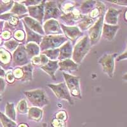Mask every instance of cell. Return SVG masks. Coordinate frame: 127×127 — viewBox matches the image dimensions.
<instances>
[{"label": "cell", "instance_id": "cell-1", "mask_svg": "<svg viewBox=\"0 0 127 127\" xmlns=\"http://www.w3.org/2000/svg\"><path fill=\"white\" fill-rule=\"evenodd\" d=\"M90 39L88 36H85L75 46L73 52V60L77 64L81 63L83 58L90 50Z\"/></svg>", "mask_w": 127, "mask_h": 127}, {"label": "cell", "instance_id": "cell-2", "mask_svg": "<svg viewBox=\"0 0 127 127\" xmlns=\"http://www.w3.org/2000/svg\"><path fill=\"white\" fill-rule=\"evenodd\" d=\"M31 102L35 106L43 107L48 104V100L45 92L41 90H36L33 91L24 92Z\"/></svg>", "mask_w": 127, "mask_h": 127}, {"label": "cell", "instance_id": "cell-3", "mask_svg": "<svg viewBox=\"0 0 127 127\" xmlns=\"http://www.w3.org/2000/svg\"><path fill=\"white\" fill-rule=\"evenodd\" d=\"M117 56V54H105L100 59L99 62L102 66V69L109 77L112 78L114 75V60Z\"/></svg>", "mask_w": 127, "mask_h": 127}, {"label": "cell", "instance_id": "cell-4", "mask_svg": "<svg viewBox=\"0 0 127 127\" xmlns=\"http://www.w3.org/2000/svg\"><path fill=\"white\" fill-rule=\"evenodd\" d=\"M66 40V38L63 36H48L43 39L41 43V48L42 50L46 49H54L59 46L62 43Z\"/></svg>", "mask_w": 127, "mask_h": 127}, {"label": "cell", "instance_id": "cell-5", "mask_svg": "<svg viewBox=\"0 0 127 127\" xmlns=\"http://www.w3.org/2000/svg\"><path fill=\"white\" fill-rule=\"evenodd\" d=\"M67 83V87L69 89L70 93L74 97L81 98V91L79 88V78L70 75L66 73H63Z\"/></svg>", "mask_w": 127, "mask_h": 127}, {"label": "cell", "instance_id": "cell-6", "mask_svg": "<svg viewBox=\"0 0 127 127\" xmlns=\"http://www.w3.org/2000/svg\"><path fill=\"white\" fill-rule=\"evenodd\" d=\"M48 87H50L58 98L67 100L71 104H73L67 87L64 83H61L58 85H48Z\"/></svg>", "mask_w": 127, "mask_h": 127}, {"label": "cell", "instance_id": "cell-7", "mask_svg": "<svg viewBox=\"0 0 127 127\" xmlns=\"http://www.w3.org/2000/svg\"><path fill=\"white\" fill-rule=\"evenodd\" d=\"M103 20H104V17H100L96 22V23L90 29V41L92 45H95L100 38L102 29Z\"/></svg>", "mask_w": 127, "mask_h": 127}, {"label": "cell", "instance_id": "cell-8", "mask_svg": "<svg viewBox=\"0 0 127 127\" xmlns=\"http://www.w3.org/2000/svg\"><path fill=\"white\" fill-rule=\"evenodd\" d=\"M119 28H120L119 26H113V25H108L105 24L103 27L102 33V36L104 39L109 41L113 40L116 34L118 31Z\"/></svg>", "mask_w": 127, "mask_h": 127}, {"label": "cell", "instance_id": "cell-9", "mask_svg": "<svg viewBox=\"0 0 127 127\" xmlns=\"http://www.w3.org/2000/svg\"><path fill=\"white\" fill-rule=\"evenodd\" d=\"M14 62L17 65H22L28 62L26 57V50L23 46H20L13 54Z\"/></svg>", "mask_w": 127, "mask_h": 127}, {"label": "cell", "instance_id": "cell-10", "mask_svg": "<svg viewBox=\"0 0 127 127\" xmlns=\"http://www.w3.org/2000/svg\"><path fill=\"white\" fill-rule=\"evenodd\" d=\"M59 10L57 8L55 2L50 1L46 3L45 9V20L51 17L57 18L60 14Z\"/></svg>", "mask_w": 127, "mask_h": 127}, {"label": "cell", "instance_id": "cell-11", "mask_svg": "<svg viewBox=\"0 0 127 127\" xmlns=\"http://www.w3.org/2000/svg\"><path fill=\"white\" fill-rule=\"evenodd\" d=\"M62 28L65 36L71 39L72 41H74L78 37L82 34L81 32L76 27H66L62 25Z\"/></svg>", "mask_w": 127, "mask_h": 127}, {"label": "cell", "instance_id": "cell-12", "mask_svg": "<svg viewBox=\"0 0 127 127\" xmlns=\"http://www.w3.org/2000/svg\"><path fill=\"white\" fill-rule=\"evenodd\" d=\"M44 29L46 34H57L61 32L59 24L56 20L50 19L45 24Z\"/></svg>", "mask_w": 127, "mask_h": 127}, {"label": "cell", "instance_id": "cell-13", "mask_svg": "<svg viewBox=\"0 0 127 127\" xmlns=\"http://www.w3.org/2000/svg\"><path fill=\"white\" fill-rule=\"evenodd\" d=\"M60 65L61 71H68V72H72L78 70V64L74 63L70 59H66L62 61L59 63Z\"/></svg>", "mask_w": 127, "mask_h": 127}, {"label": "cell", "instance_id": "cell-14", "mask_svg": "<svg viewBox=\"0 0 127 127\" xmlns=\"http://www.w3.org/2000/svg\"><path fill=\"white\" fill-rule=\"evenodd\" d=\"M29 12V14L31 17L38 19L39 22H41L43 20L44 15V8L43 4H42L39 6H32V7H29L28 8Z\"/></svg>", "mask_w": 127, "mask_h": 127}, {"label": "cell", "instance_id": "cell-15", "mask_svg": "<svg viewBox=\"0 0 127 127\" xmlns=\"http://www.w3.org/2000/svg\"><path fill=\"white\" fill-rule=\"evenodd\" d=\"M121 11H118L114 8H110L107 11L105 15V22L109 24H113L115 26L118 22V15Z\"/></svg>", "mask_w": 127, "mask_h": 127}, {"label": "cell", "instance_id": "cell-16", "mask_svg": "<svg viewBox=\"0 0 127 127\" xmlns=\"http://www.w3.org/2000/svg\"><path fill=\"white\" fill-rule=\"evenodd\" d=\"M58 65H59V64H58L57 61H49L46 64L41 67V69L46 72H47L48 74H49L50 76H52L53 79H55V78L54 76V74L57 69Z\"/></svg>", "mask_w": 127, "mask_h": 127}, {"label": "cell", "instance_id": "cell-17", "mask_svg": "<svg viewBox=\"0 0 127 127\" xmlns=\"http://www.w3.org/2000/svg\"><path fill=\"white\" fill-rule=\"evenodd\" d=\"M59 52L60 55L59 56V59L60 60L70 58L72 54V46H71V43L67 42L66 44L60 48Z\"/></svg>", "mask_w": 127, "mask_h": 127}, {"label": "cell", "instance_id": "cell-18", "mask_svg": "<svg viewBox=\"0 0 127 127\" xmlns=\"http://www.w3.org/2000/svg\"><path fill=\"white\" fill-rule=\"evenodd\" d=\"M24 20L26 23L29 26V28H30L31 29L37 32L38 33L43 34L44 31L43 30L41 26H40V24L37 21L30 17H25Z\"/></svg>", "mask_w": 127, "mask_h": 127}, {"label": "cell", "instance_id": "cell-19", "mask_svg": "<svg viewBox=\"0 0 127 127\" xmlns=\"http://www.w3.org/2000/svg\"><path fill=\"white\" fill-rule=\"evenodd\" d=\"M24 26L25 28H26V31H27V34H28V41H36L38 43H39L41 39V36L34 33L31 30L28 26H26V24H24Z\"/></svg>", "mask_w": 127, "mask_h": 127}, {"label": "cell", "instance_id": "cell-20", "mask_svg": "<svg viewBox=\"0 0 127 127\" xmlns=\"http://www.w3.org/2000/svg\"><path fill=\"white\" fill-rule=\"evenodd\" d=\"M26 50L28 52L30 57H34L38 55L39 52V46L34 43H29L26 46Z\"/></svg>", "mask_w": 127, "mask_h": 127}, {"label": "cell", "instance_id": "cell-21", "mask_svg": "<svg viewBox=\"0 0 127 127\" xmlns=\"http://www.w3.org/2000/svg\"><path fill=\"white\" fill-rule=\"evenodd\" d=\"M42 116L41 110L36 107H32L29 111V118L32 120L38 121Z\"/></svg>", "mask_w": 127, "mask_h": 127}, {"label": "cell", "instance_id": "cell-22", "mask_svg": "<svg viewBox=\"0 0 127 127\" xmlns=\"http://www.w3.org/2000/svg\"><path fill=\"white\" fill-rule=\"evenodd\" d=\"M81 17V14L79 13V12L78 10H73L72 12H70L68 14L62 16V18L64 19L65 18V20L68 22H71L72 20H76L79 19Z\"/></svg>", "mask_w": 127, "mask_h": 127}, {"label": "cell", "instance_id": "cell-23", "mask_svg": "<svg viewBox=\"0 0 127 127\" xmlns=\"http://www.w3.org/2000/svg\"><path fill=\"white\" fill-rule=\"evenodd\" d=\"M23 76H22V80L24 81H30L32 78V66L31 65H28L22 68Z\"/></svg>", "mask_w": 127, "mask_h": 127}, {"label": "cell", "instance_id": "cell-24", "mask_svg": "<svg viewBox=\"0 0 127 127\" xmlns=\"http://www.w3.org/2000/svg\"><path fill=\"white\" fill-rule=\"evenodd\" d=\"M48 60L46 58V57L44 55H41L38 57H33L32 62L35 65H38V64H44L45 65V64L48 62Z\"/></svg>", "mask_w": 127, "mask_h": 127}, {"label": "cell", "instance_id": "cell-25", "mask_svg": "<svg viewBox=\"0 0 127 127\" xmlns=\"http://www.w3.org/2000/svg\"><path fill=\"white\" fill-rule=\"evenodd\" d=\"M6 114L12 120H15V113L13 104H8V103L6 107Z\"/></svg>", "mask_w": 127, "mask_h": 127}, {"label": "cell", "instance_id": "cell-26", "mask_svg": "<svg viewBox=\"0 0 127 127\" xmlns=\"http://www.w3.org/2000/svg\"><path fill=\"white\" fill-rule=\"evenodd\" d=\"M11 56L8 52L3 48H0V61L3 63L6 64L10 61Z\"/></svg>", "mask_w": 127, "mask_h": 127}, {"label": "cell", "instance_id": "cell-27", "mask_svg": "<svg viewBox=\"0 0 127 127\" xmlns=\"http://www.w3.org/2000/svg\"><path fill=\"white\" fill-rule=\"evenodd\" d=\"M11 12L13 13H17V14H22L27 12L26 7L23 5H21L20 4H18L17 3H15V6H13Z\"/></svg>", "mask_w": 127, "mask_h": 127}, {"label": "cell", "instance_id": "cell-28", "mask_svg": "<svg viewBox=\"0 0 127 127\" xmlns=\"http://www.w3.org/2000/svg\"><path fill=\"white\" fill-rule=\"evenodd\" d=\"M43 54H45L47 57L50 58V59H55L59 55V49H51L48 50L43 52Z\"/></svg>", "mask_w": 127, "mask_h": 127}, {"label": "cell", "instance_id": "cell-29", "mask_svg": "<svg viewBox=\"0 0 127 127\" xmlns=\"http://www.w3.org/2000/svg\"><path fill=\"white\" fill-rule=\"evenodd\" d=\"M0 118H1V120L2 123H3V125L4 127H15L16 124L13 123V121L8 119L4 115H3L2 113H0Z\"/></svg>", "mask_w": 127, "mask_h": 127}, {"label": "cell", "instance_id": "cell-30", "mask_svg": "<svg viewBox=\"0 0 127 127\" xmlns=\"http://www.w3.org/2000/svg\"><path fill=\"white\" fill-rule=\"evenodd\" d=\"M93 24V20L91 18L86 17L84 19L83 21L79 25V27L83 30H86L88 29V28L90 27L92 24Z\"/></svg>", "mask_w": 127, "mask_h": 127}, {"label": "cell", "instance_id": "cell-31", "mask_svg": "<svg viewBox=\"0 0 127 127\" xmlns=\"http://www.w3.org/2000/svg\"><path fill=\"white\" fill-rule=\"evenodd\" d=\"M95 4V1H87L84 3L81 6V10L83 12H88L92 10Z\"/></svg>", "mask_w": 127, "mask_h": 127}, {"label": "cell", "instance_id": "cell-32", "mask_svg": "<svg viewBox=\"0 0 127 127\" xmlns=\"http://www.w3.org/2000/svg\"><path fill=\"white\" fill-rule=\"evenodd\" d=\"M4 45L8 49L10 50V51H13V50L15 49V48L19 45V43L18 42L15 41V40L12 39V40H10L9 41L6 42L4 43Z\"/></svg>", "mask_w": 127, "mask_h": 127}, {"label": "cell", "instance_id": "cell-33", "mask_svg": "<svg viewBox=\"0 0 127 127\" xmlns=\"http://www.w3.org/2000/svg\"><path fill=\"white\" fill-rule=\"evenodd\" d=\"M17 109L20 113H25L28 111V107H27V104L24 100H22L19 103L17 106Z\"/></svg>", "mask_w": 127, "mask_h": 127}, {"label": "cell", "instance_id": "cell-34", "mask_svg": "<svg viewBox=\"0 0 127 127\" xmlns=\"http://www.w3.org/2000/svg\"><path fill=\"white\" fill-rule=\"evenodd\" d=\"M14 37L16 39H19V41H22L24 38V33L22 31L19 30L15 33Z\"/></svg>", "mask_w": 127, "mask_h": 127}, {"label": "cell", "instance_id": "cell-35", "mask_svg": "<svg viewBox=\"0 0 127 127\" xmlns=\"http://www.w3.org/2000/svg\"><path fill=\"white\" fill-rule=\"evenodd\" d=\"M52 125L54 127H65V123H64L63 121L57 120V119L53 121Z\"/></svg>", "mask_w": 127, "mask_h": 127}, {"label": "cell", "instance_id": "cell-36", "mask_svg": "<svg viewBox=\"0 0 127 127\" xmlns=\"http://www.w3.org/2000/svg\"><path fill=\"white\" fill-rule=\"evenodd\" d=\"M56 117L57 118V120H61V121H64V120H66L67 116L65 112H64V111H61V112H59V113L57 114Z\"/></svg>", "mask_w": 127, "mask_h": 127}, {"label": "cell", "instance_id": "cell-37", "mask_svg": "<svg viewBox=\"0 0 127 127\" xmlns=\"http://www.w3.org/2000/svg\"><path fill=\"white\" fill-rule=\"evenodd\" d=\"M14 76L17 78H21L23 76V72H22V68H19L14 71Z\"/></svg>", "mask_w": 127, "mask_h": 127}, {"label": "cell", "instance_id": "cell-38", "mask_svg": "<svg viewBox=\"0 0 127 127\" xmlns=\"http://www.w3.org/2000/svg\"><path fill=\"white\" fill-rule=\"evenodd\" d=\"M6 79H7V81L10 83H12L14 81L15 78L14 76H13V74L12 73H8L7 76H6Z\"/></svg>", "mask_w": 127, "mask_h": 127}, {"label": "cell", "instance_id": "cell-39", "mask_svg": "<svg viewBox=\"0 0 127 127\" xmlns=\"http://www.w3.org/2000/svg\"><path fill=\"white\" fill-rule=\"evenodd\" d=\"M10 22L11 24L12 25H16L18 23V19L16 17H10Z\"/></svg>", "mask_w": 127, "mask_h": 127}, {"label": "cell", "instance_id": "cell-40", "mask_svg": "<svg viewBox=\"0 0 127 127\" xmlns=\"http://www.w3.org/2000/svg\"><path fill=\"white\" fill-rule=\"evenodd\" d=\"M125 59H127V52H125L124 54L120 55V56L117 58V61H121V60Z\"/></svg>", "mask_w": 127, "mask_h": 127}, {"label": "cell", "instance_id": "cell-41", "mask_svg": "<svg viewBox=\"0 0 127 127\" xmlns=\"http://www.w3.org/2000/svg\"><path fill=\"white\" fill-rule=\"evenodd\" d=\"M116 4H122V5H127V1H111Z\"/></svg>", "mask_w": 127, "mask_h": 127}, {"label": "cell", "instance_id": "cell-42", "mask_svg": "<svg viewBox=\"0 0 127 127\" xmlns=\"http://www.w3.org/2000/svg\"><path fill=\"white\" fill-rule=\"evenodd\" d=\"M2 36L4 39H9L10 37V33L8 31H4L2 34Z\"/></svg>", "mask_w": 127, "mask_h": 127}, {"label": "cell", "instance_id": "cell-43", "mask_svg": "<svg viewBox=\"0 0 127 127\" xmlns=\"http://www.w3.org/2000/svg\"><path fill=\"white\" fill-rule=\"evenodd\" d=\"M4 81L2 78H0V91H3L4 88Z\"/></svg>", "mask_w": 127, "mask_h": 127}, {"label": "cell", "instance_id": "cell-44", "mask_svg": "<svg viewBox=\"0 0 127 127\" xmlns=\"http://www.w3.org/2000/svg\"><path fill=\"white\" fill-rule=\"evenodd\" d=\"M0 76H4V72L3 69H1V68L0 67Z\"/></svg>", "mask_w": 127, "mask_h": 127}, {"label": "cell", "instance_id": "cell-45", "mask_svg": "<svg viewBox=\"0 0 127 127\" xmlns=\"http://www.w3.org/2000/svg\"><path fill=\"white\" fill-rule=\"evenodd\" d=\"M123 79H124V80H125V81H127V73L126 74H125L124 76H123Z\"/></svg>", "mask_w": 127, "mask_h": 127}, {"label": "cell", "instance_id": "cell-46", "mask_svg": "<svg viewBox=\"0 0 127 127\" xmlns=\"http://www.w3.org/2000/svg\"><path fill=\"white\" fill-rule=\"evenodd\" d=\"M19 127H27V126H26V125H24V124H22V125H20L19 126Z\"/></svg>", "mask_w": 127, "mask_h": 127}, {"label": "cell", "instance_id": "cell-47", "mask_svg": "<svg viewBox=\"0 0 127 127\" xmlns=\"http://www.w3.org/2000/svg\"><path fill=\"white\" fill-rule=\"evenodd\" d=\"M125 19H126V20H127V11L126 12V13H125Z\"/></svg>", "mask_w": 127, "mask_h": 127}, {"label": "cell", "instance_id": "cell-48", "mask_svg": "<svg viewBox=\"0 0 127 127\" xmlns=\"http://www.w3.org/2000/svg\"><path fill=\"white\" fill-rule=\"evenodd\" d=\"M1 100V96H0V101Z\"/></svg>", "mask_w": 127, "mask_h": 127}, {"label": "cell", "instance_id": "cell-49", "mask_svg": "<svg viewBox=\"0 0 127 127\" xmlns=\"http://www.w3.org/2000/svg\"><path fill=\"white\" fill-rule=\"evenodd\" d=\"M1 39H0V43H1Z\"/></svg>", "mask_w": 127, "mask_h": 127}, {"label": "cell", "instance_id": "cell-50", "mask_svg": "<svg viewBox=\"0 0 127 127\" xmlns=\"http://www.w3.org/2000/svg\"><path fill=\"white\" fill-rule=\"evenodd\" d=\"M127 52V51H126V52Z\"/></svg>", "mask_w": 127, "mask_h": 127}]
</instances>
